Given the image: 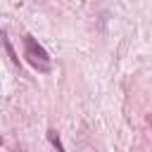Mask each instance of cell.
<instances>
[{
	"label": "cell",
	"instance_id": "6da1fadb",
	"mask_svg": "<svg viewBox=\"0 0 152 152\" xmlns=\"http://www.w3.org/2000/svg\"><path fill=\"white\" fill-rule=\"evenodd\" d=\"M21 43H24V57H26V62H28L36 71L48 74V71L52 69V62H50L48 50H45V48L31 36V33H26V36L21 38Z\"/></svg>",
	"mask_w": 152,
	"mask_h": 152
},
{
	"label": "cell",
	"instance_id": "7a4b0ae2",
	"mask_svg": "<svg viewBox=\"0 0 152 152\" xmlns=\"http://www.w3.org/2000/svg\"><path fill=\"white\" fill-rule=\"evenodd\" d=\"M0 40H2V45H5V50H7V55H10V59H12V64H19V57H17L14 48H12V43H10V38H7V31H5V28H0Z\"/></svg>",
	"mask_w": 152,
	"mask_h": 152
},
{
	"label": "cell",
	"instance_id": "3957f363",
	"mask_svg": "<svg viewBox=\"0 0 152 152\" xmlns=\"http://www.w3.org/2000/svg\"><path fill=\"white\" fill-rule=\"evenodd\" d=\"M48 140H50V145H52L57 152H64V145H62V140H59V135H57V131H55V128H50V131H48Z\"/></svg>",
	"mask_w": 152,
	"mask_h": 152
},
{
	"label": "cell",
	"instance_id": "277c9868",
	"mask_svg": "<svg viewBox=\"0 0 152 152\" xmlns=\"http://www.w3.org/2000/svg\"><path fill=\"white\" fill-rule=\"evenodd\" d=\"M147 124H150V126H152V116H147Z\"/></svg>",
	"mask_w": 152,
	"mask_h": 152
},
{
	"label": "cell",
	"instance_id": "5b68a950",
	"mask_svg": "<svg viewBox=\"0 0 152 152\" xmlns=\"http://www.w3.org/2000/svg\"><path fill=\"white\" fill-rule=\"evenodd\" d=\"M14 152H24V150H19V147H17V150H14Z\"/></svg>",
	"mask_w": 152,
	"mask_h": 152
},
{
	"label": "cell",
	"instance_id": "8992f818",
	"mask_svg": "<svg viewBox=\"0 0 152 152\" xmlns=\"http://www.w3.org/2000/svg\"><path fill=\"white\" fill-rule=\"evenodd\" d=\"M0 145H2V138H0Z\"/></svg>",
	"mask_w": 152,
	"mask_h": 152
}]
</instances>
